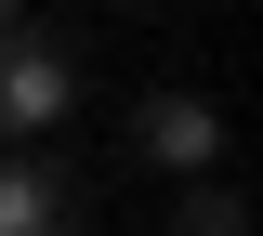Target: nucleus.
Segmentation results:
<instances>
[{"instance_id":"obj_2","label":"nucleus","mask_w":263,"mask_h":236,"mask_svg":"<svg viewBox=\"0 0 263 236\" xmlns=\"http://www.w3.org/2000/svg\"><path fill=\"white\" fill-rule=\"evenodd\" d=\"M0 236H92V184L40 144H13L0 158Z\"/></svg>"},{"instance_id":"obj_4","label":"nucleus","mask_w":263,"mask_h":236,"mask_svg":"<svg viewBox=\"0 0 263 236\" xmlns=\"http://www.w3.org/2000/svg\"><path fill=\"white\" fill-rule=\"evenodd\" d=\"M171 236H250L237 184H184V197H171Z\"/></svg>"},{"instance_id":"obj_5","label":"nucleus","mask_w":263,"mask_h":236,"mask_svg":"<svg viewBox=\"0 0 263 236\" xmlns=\"http://www.w3.org/2000/svg\"><path fill=\"white\" fill-rule=\"evenodd\" d=\"M0 27H27V0H0Z\"/></svg>"},{"instance_id":"obj_1","label":"nucleus","mask_w":263,"mask_h":236,"mask_svg":"<svg viewBox=\"0 0 263 236\" xmlns=\"http://www.w3.org/2000/svg\"><path fill=\"white\" fill-rule=\"evenodd\" d=\"M79 105V39L66 27H0V144H40Z\"/></svg>"},{"instance_id":"obj_3","label":"nucleus","mask_w":263,"mask_h":236,"mask_svg":"<svg viewBox=\"0 0 263 236\" xmlns=\"http://www.w3.org/2000/svg\"><path fill=\"white\" fill-rule=\"evenodd\" d=\"M132 144H145L171 184H211V170H224V118H211L197 92H145L132 105Z\"/></svg>"}]
</instances>
